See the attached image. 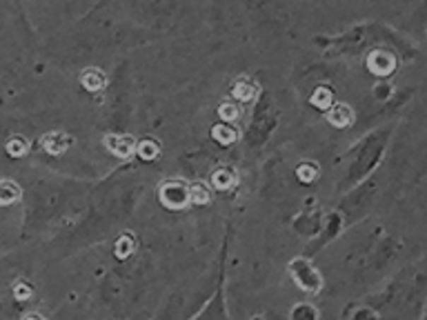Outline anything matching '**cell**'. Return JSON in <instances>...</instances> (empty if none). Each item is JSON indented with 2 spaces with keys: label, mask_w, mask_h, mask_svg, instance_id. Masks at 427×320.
<instances>
[{
  "label": "cell",
  "mask_w": 427,
  "mask_h": 320,
  "mask_svg": "<svg viewBox=\"0 0 427 320\" xmlns=\"http://www.w3.org/2000/svg\"><path fill=\"white\" fill-rule=\"evenodd\" d=\"M158 194H160V201L172 209H180L189 203V189L185 182L180 180H165Z\"/></svg>",
  "instance_id": "6da1fadb"
},
{
  "label": "cell",
  "mask_w": 427,
  "mask_h": 320,
  "mask_svg": "<svg viewBox=\"0 0 427 320\" xmlns=\"http://www.w3.org/2000/svg\"><path fill=\"white\" fill-rule=\"evenodd\" d=\"M327 120H329V123H332L334 127H347V125H352L354 112H352V107H349V105H345V102H337V105H332V107H329Z\"/></svg>",
  "instance_id": "5b68a950"
},
{
  "label": "cell",
  "mask_w": 427,
  "mask_h": 320,
  "mask_svg": "<svg viewBox=\"0 0 427 320\" xmlns=\"http://www.w3.org/2000/svg\"><path fill=\"white\" fill-rule=\"evenodd\" d=\"M234 96H236L238 100H242V102L252 100V98L256 96V85L250 83V81H245V78L236 81V85H234Z\"/></svg>",
  "instance_id": "9c48e42d"
},
{
  "label": "cell",
  "mask_w": 427,
  "mask_h": 320,
  "mask_svg": "<svg viewBox=\"0 0 427 320\" xmlns=\"http://www.w3.org/2000/svg\"><path fill=\"white\" fill-rule=\"evenodd\" d=\"M21 196V189L13 185V182H9V180H3L0 182V205H9V203H13L16 198Z\"/></svg>",
  "instance_id": "8fae6325"
},
{
  "label": "cell",
  "mask_w": 427,
  "mask_h": 320,
  "mask_svg": "<svg viewBox=\"0 0 427 320\" xmlns=\"http://www.w3.org/2000/svg\"><path fill=\"white\" fill-rule=\"evenodd\" d=\"M27 294H29V292H27V289H25V287H21V289L16 287V296H27Z\"/></svg>",
  "instance_id": "ffe728a7"
},
{
  "label": "cell",
  "mask_w": 427,
  "mask_h": 320,
  "mask_svg": "<svg viewBox=\"0 0 427 320\" xmlns=\"http://www.w3.org/2000/svg\"><path fill=\"white\" fill-rule=\"evenodd\" d=\"M211 182L216 189H232L236 185V172L230 170V167H218V170L211 174Z\"/></svg>",
  "instance_id": "ba28073f"
},
{
  "label": "cell",
  "mask_w": 427,
  "mask_h": 320,
  "mask_svg": "<svg viewBox=\"0 0 427 320\" xmlns=\"http://www.w3.org/2000/svg\"><path fill=\"white\" fill-rule=\"evenodd\" d=\"M134 247H136V240H134L131 234L120 236L118 242H116V256H118V258H127V256L134 251Z\"/></svg>",
  "instance_id": "5bb4252c"
},
{
  "label": "cell",
  "mask_w": 427,
  "mask_h": 320,
  "mask_svg": "<svg viewBox=\"0 0 427 320\" xmlns=\"http://www.w3.org/2000/svg\"><path fill=\"white\" fill-rule=\"evenodd\" d=\"M214 138H216L221 145H232V143H236L238 134L232 125H216L214 127Z\"/></svg>",
  "instance_id": "30bf717a"
},
{
  "label": "cell",
  "mask_w": 427,
  "mask_h": 320,
  "mask_svg": "<svg viewBox=\"0 0 427 320\" xmlns=\"http://www.w3.org/2000/svg\"><path fill=\"white\" fill-rule=\"evenodd\" d=\"M25 320H45V318H42L40 314H27Z\"/></svg>",
  "instance_id": "d6986e66"
},
{
  "label": "cell",
  "mask_w": 427,
  "mask_h": 320,
  "mask_svg": "<svg viewBox=\"0 0 427 320\" xmlns=\"http://www.w3.org/2000/svg\"><path fill=\"white\" fill-rule=\"evenodd\" d=\"M105 145H107V149H110L112 154L118 156V158H129L134 151H136V141L131 138V136H123V134H112V136H107Z\"/></svg>",
  "instance_id": "3957f363"
},
{
  "label": "cell",
  "mask_w": 427,
  "mask_h": 320,
  "mask_svg": "<svg viewBox=\"0 0 427 320\" xmlns=\"http://www.w3.org/2000/svg\"><path fill=\"white\" fill-rule=\"evenodd\" d=\"M81 85L89 91H100L107 87V76L98 67H87L81 73Z\"/></svg>",
  "instance_id": "52a82bcc"
},
{
  "label": "cell",
  "mask_w": 427,
  "mask_h": 320,
  "mask_svg": "<svg viewBox=\"0 0 427 320\" xmlns=\"http://www.w3.org/2000/svg\"><path fill=\"white\" fill-rule=\"evenodd\" d=\"M310 100H312L314 107H318V109H325V107L332 105V91L327 87H316Z\"/></svg>",
  "instance_id": "4fadbf2b"
},
{
  "label": "cell",
  "mask_w": 427,
  "mask_h": 320,
  "mask_svg": "<svg viewBox=\"0 0 427 320\" xmlns=\"http://www.w3.org/2000/svg\"><path fill=\"white\" fill-rule=\"evenodd\" d=\"M292 273H294V278L300 287L310 289V292H318L320 289V276L314 271V267L308 261H294Z\"/></svg>",
  "instance_id": "7a4b0ae2"
},
{
  "label": "cell",
  "mask_w": 427,
  "mask_h": 320,
  "mask_svg": "<svg viewBox=\"0 0 427 320\" xmlns=\"http://www.w3.org/2000/svg\"><path fill=\"white\" fill-rule=\"evenodd\" d=\"M296 174H298V178L303 182H314L316 176H318V167L314 162H303L298 170H296Z\"/></svg>",
  "instance_id": "2e32d148"
},
{
  "label": "cell",
  "mask_w": 427,
  "mask_h": 320,
  "mask_svg": "<svg viewBox=\"0 0 427 320\" xmlns=\"http://www.w3.org/2000/svg\"><path fill=\"white\" fill-rule=\"evenodd\" d=\"M69 145H71V138H69L67 134H63V131H52V134H45L42 136V147L47 149L49 154H54V156L63 154V151Z\"/></svg>",
  "instance_id": "8992f818"
},
{
  "label": "cell",
  "mask_w": 427,
  "mask_h": 320,
  "mask_svg": "<svg viewBox=\"0 0 427 320\" xmlns=\"http://www.w3.org/2000/svg\"><path fill=\"white\" fill-rule=\"evenodd\" d=\"M189 189V201L192 203H196V205H205V203H209V189H207V185H203V182H194L192 187H187Z\"/></svg>",
  "instance_id": "7c38bea8"
},
{
  "label": "cell",
  "mask_w": 427,
  "mask_h": 320,
  "mask_svg": "<svg viewBox=\"0 0 427 320\" xmlns=\"http://www.w3.org/2000/svg\"><path fill=\"white\" fill-rule=\"evenodd\" d=\"M368 67H370V71L376 73V76H387V73H392V71L396 69V58H394V54H390V52L378 49V52H372V54H370Z\"/></svg>",
  "instance_id": "277c9868"
},
{
  "label": "cell",
  "mask_w": 427,
  "mask_h": 320,
  "mask_svg": "<svg viewBox=\"0 0 427 320\" xmlns=\"http://www.w3.org/2000/svg\"><path fill=\"white\" fill-rule=\"evenodd\" d=\"M7 149H9V154H11V156H23V154H27L29 145H27L25 138H21V136H18V138H11V141H9Z\"/></svg>",
  "instance_id": "ac0fdd59"
},
{
  "label": "cell",
  "mask_w": 427,
  "mask_h": 320,
  "mask_svg": "<svg viewBox=\"0 0 427 320\" xmlns=\"http://www.w3.org/2000/svg\"><path fill=\"white\" fill-rule=\"evenodd\" d=\"M218 114H221V118L225 120V123H234V120L240 116V109H238L234 102H223L218 107Z\"/></svg>",
  "instance_id": "e0dca14e"
},
{
  "label": "cell",
  "mask_w": 427,
  "mask_h": 320,
  "mask_svg": "<svg viewBox=\"0 0 427 320\" xmlns=\"http://www.w3.org/2000/svg\"><path fill=\"white\" fill-rule=\"evenodd\" d=\"M139 154H141L143 160H154L160 154V149H158V145L154 141H143L139 145Z\"/></svg>",
  "instance_id": "9a60e30c"
}]
</instances>
